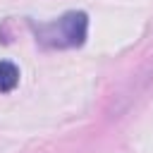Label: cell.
I'll return each instance as SVG.
<instances>
[{
  "mask_svg": "<svg viewBox=\"0 0 153 153\" xmlns=\"http://www.w3.org/2000/svg\"><path fill=\"white\" fill-rule=\"evenodd\" d=\"M88 19L84 12H67L55 24H45L38 29V38L48 45L67 48V45H81L86 41Z\"/></svg>",
  "mask_w": 153,
  "mask_h": 153,
  "instance_id": "cell-1",
  "label": "cell"
},
{
  "mask_svg": "<svg viewBox=\"0 0 153 153\" xmlns=\"http://www.w3.org/2000/svg\"><path fill=\"white\" fill-rule=\"evenodd\" d=\"M17 84H19V69H17V65L2 60L0 62V93H10Z\"/></svg>",
  "mask_w": 153,
  "mask_h": 153,
  "instance_id": "cell-2",
  "label": "cell"
}]
</instances>
